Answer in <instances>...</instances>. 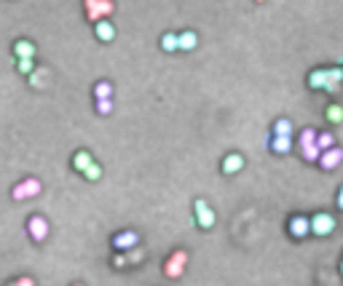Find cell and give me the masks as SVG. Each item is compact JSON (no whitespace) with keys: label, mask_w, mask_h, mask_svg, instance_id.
I'll return each instance as SVG.
<instances>
[{"label":"cell","mask_w":343,"mask_h":286,"mask_svg":"<svg viewBox=\"0 0 343 286\" xmlns=\"http://www.w3.org/2000/svg\"><path fill=\"white\" fill-rule=\"evenodd\" d=\"M193 209H196V222H199V228H201V230L215 228V211L209 209V203L204 201V198H199V201L193 203Z\"/></svg>","instance_id":"1"},{"label":"cell","mask_w":343,"mask_h":286,"mask_svg":"<svg viewBox=\"0 0 343 286\" xmlns=\"http://www.w3.org/2000/svg\"><path fill=\"white\" fill-rule=\"evenodd\" d=\"M185 265H188V254L185 251H174L172 259H167V265H164V273H167L169 278H180Z\"/></svg>","instance_id":"2"},{"label":"cell","mask_w":343,"mask_h":286,"mask_svg":"<svg viewBox=\"0 0 343 286\" xmlns=\"http://www.w3.org/2000/svg\"><path fill=\"white\" fill-rule=\"evenodd\" d=\"M333 230H335V219L330 214L319 211V214L311 217V233H314V236H330Z\"/></svg>","instance_id":"3"},{"label":"cell","mask_w":343,"mask_h":286,"mask_svg":"<svg viewBox=\"0 0 343 286\" xmlns=\"http://www.w3.org/2000/svg\"><path fill=\"white\" fill-rule=\"evenodd\" d=\"M27 233H30V238L32 241H46V236H49V222H46L43 217H30V222H27Z\"/></svg>","instance_id":"4"},{"label":"cell","mask_w":343,"mask_h":286,"mask_svg":"<svg viewBox=\"0 0 343 286\" xmlns=\"http://www.w3.org/2000/svg\"><path fill=\"white\" fill-rule=\"evenodd\" d=\"M137 243H140V236H137L134 230H123V233H118V236L113 238V246L118 251H134Z\"/></svg>","instance_id":"5"},{"label":"cell","mask_w":343,"mask_h":286,"mask_svg":"<svg viewBox=\"0 0 343 286\" xmlns=\"http://www.w3.org/2000/svg\"><path fill=\"white\" fill-rule=\"evenodd\" d=\"M289 236L292 238H306V236H311V219L308 217H292L289 219Z\"/></svg>","instance_id":"6"},{"label":"cell","mask_w":343,"mask_h":286,"mask_svg":"<svg viewBox=\"0 0 343 286\" xmlns=\"http://www.w3.org/2000/svg\"><path fill=\"white\" fill-rule=\"evenodd\" d=\"M319 163H322V169H325V171H333V169H338V166L343 163V150H341V147H333V150L322 152Z\"/></svg>","instance_id":"7"},{"label":"cell","mask_w":343,"mask_h":286,"mask_svg":"<svg viewBox=\"0 0 343 286\" xmlns=\"http://www.w3.org/2000/svg\"><path fill=\"white\" fill-rule=\"evenodd\" d=\"M244 169V158L239 155V152H230V155L223 158V171L226 174H236V171Z\"/></svg>","instance_id":"8"},{"label":"cell","mask_w":343,"mask_h":286,"mask_svg":"<svg viewBox=\"0 0 343 286\" xmlns=\"http://www.w3.org/2000/svg\"><path fill=\"white\" fill-rule=\"evenodd\" d=\"M94 35L100 38L102 43H110V41H113V38H115V27H113V24L108 22V19H105V22L94 24Z\"/></svg>","instance_id":"9"},{"label":"cell","mask_w":343,"mask_h":286,"mask_svg":"<svg viewBox=\"0 0 343 286\" xmlns=\"http://www.w3.org/2000/svg\"><path fill=\"white\" fill-rule=\"evenodd\" d=\"M72 166H75V171H81V174H86V169H91L94 166V158H91V152H75V158H72Z\"/></svg>","instance_id":"10"},{"label":"cell","mask_w":343,"mask_h":286,"mask_svg":"<svg viewBox=\"0 0 343 286\" xmlns=\"http://www.w3.org/2000/svg\"><path fill=\"white\" fill-rule=\"evenodd\" d=\"M341 81H343V67H330L327 70V91H330V94L338 91Z\"/></svg>","instance_id":"11"},{"label":"cell","mask_w":343,"mask_h":286,"mask_svg":"<svg viewBox=\"0 0 343 286\" xmlns=\"http://www.w3.org/2000/svg\"><path fill=\"white\" fill-rule=\"evenodd\" d=\"M14 54H16V59H32L35 56V46H32L30 41H16L14 43Z\"/></svg>","instance_id":"12"},{"label":"cell","mask_w":343,"mask_h":286,"mask_svg":"<svg viewBox=\"0 0 343 286\" xmlns=\"http://www.w3.org/2000/svg\"><path fill=\"white\" fill-rule=\"evenodd\" d=\"M271 150L276 152V155H287V152L292 150V139L289 137H274L271 139Z\"/></svg>","instance_id":"13"},{"label":"cell","mask_w":343,"mask_h":286,"mask_svg":"<svg viewBox=\"0 0 343 286\" xmlns=\"http://www.w3.org/2000/svg\"><path fill=\"white\" fill-rule=\"evenodd\" d=\"M308 86H311L314 91H319V89L327 91V70H314L311 75H308Z\"/></svg>","instance_id":"14"},{"label":"cell","mask_w":343,"mask_h":286,"mask_svg":"<svg viewBox=\"0 0 343 286\" xmlns=\"http://www.w3.org/2000/svg\"><path fill=\"white\" fill-rule=\"evenodd\" d=\"M86 14H89V19H94L97 24L105 22V16H102V0H86Z\"/></svg>","instance_id":"15"},{"label":"cell","mask_w":343,"mask_h":286,"mask_svg":"<svg viewBox=\"0 0 343 286\" xmlns=\"http://www.w3.org/2000/svg\"><path fill=\"white\" fill-rule=\"evenodd\" d=\"M94 96H97V102H102V99H113V83L100 81L94 86Z\"/></svg>","instance_id":"16"},{"label":"cell","mask_w":343,"mask_h":286,"mask_svg":"<svg viewBox=\"0 0 343 286\" xmlns=\"http://www.w3.org/2000/svg\"><path fill=\"white\" fill-rule=\"evenodd\" d=\"M196 43H199V38H196V32H180V48L182 51H193Z\"/></svg>","instance_id":"17"},{"label":"cell","mask_w":343,"mask_h":286,"mask_svg":"<svg viewBox=\"0 0 343 286\" xmlns=\"http://www.w3.org/2000/svg\"><path fill=\"white\" fill-rule=\"evenodd\" d=\"M161 48H164V51H177V48H180V35H174V32H167V35L161 38Z\"/></svg>","instance_id":"18"},{"label":"cell","mask_w":343,"mask_h":286,"mask_svg":"<svg viewBox=\"0 0 343 286\" xmlns=\"http://www.w3.org/2000/svg\"><path fill=\"white\" fill-rule=\"evenodd\" d=\"M292 134V123L287 121V118H279V121L274 123V137H289Z\"/></svg>","instance_id":"19"},{"label":"cell","mask_w":343,"mask_h":286,"mask_svg":"<svg viewBox=\"0 0 343 286\" xmlns=\"http://www.w3.org/2000/svg\"><path fill=\"white\" fill-rule=\"evenodd\" d=\"M316 144H319V150H322V152H327V150H333V147H335V137L330 134V131H322L319 139H316Z\"/></svg>","instance_id":"20"},{"label":"cell","mask_w":343,"mask_h":286,"mask_svg":"<svg viewBox=\"0 0 343 286\" xmlns=\"http://www.w3.org/2000/svg\"><path fill=\"white\" fill-rule=\"evenodd\" d=\"M300 150H303V158H306L308 163H314V161H319V158H322L319 144H308V147H300Z\"/></svg>","instance_id":"21"},{"label":"cell","mask_w":343,"mask_h":286,"mask_svg":"<svg viewBox=\"0 0 343 286\" xmlns=\"http://www.w3.org/2000/svg\"><path fill=\"white\" fill-rule=\"evenodd\" d=\"M316 139H319V134H316L314 129H303V131H300V147H308V144H316Z\"/></svg>","instance_id":"22"},{"label":"cell","mask_w":343,"mask_h":286,"mask_svg":"<svg viewBox=\"0 0 343 286\" xmlns=\"http://www.w3.org/2000/svg\"><path fill=\"white\" fill-rule=\"evenodd\" d=\"M327 121L330 123H341L343 121V107L341 104H330L327 107Z\"/></svg>","instance_id":"23"},{"label":"cell","mask_w":343,"mask_h":286,"mask_svg":"<svg viewBox=\"0 0 343 286\" xmlns=\"http://www.w3.org/2000/svg\"><path fill=\"white\" fill-rule=\"evenodd\" d=\"M16 70L22 72V75H32L35 64H32V59H16Z\"/></svg>","instance_id":"24"},{"label":"cell","mask_w":343,"mask_h":286,"mask_svg":"<svg viewBox=\"0 0 343 286\" xmlns=\"http://www.w3.org/2000/svg\"><path fill=\"white\" fill-rule=\"evenodd\" d=\"M24 188H27V195L32 198V195H38V192L43 190V185L38 182V179H32V177H30V179H24Z\"/></svg>","instance_id":"25"},{"label":"cell","mask_w":343,"mask_h":286,"mask_svg":"<svg viewBox=\"0 0 343 286\" xmlns=\"http://www.w3.org/2000/svg\"><path fill=\"white\" fill-rule=\"evenodd\" d=\"M97 112H100V115H110V112H113V99H102V102H97Z\"/></svg>","instance_id":"26"},{"label":"cell","mask_w":343,"mask_h":286,"mask_svg":"<svg viewBox=\"0 0 343 286\" xmlns=\"http://www.w3.org/2000/svg\"><path fill=\"white\" fill-rule=\"evenodd\" d=\"M43 81H46V72H43V70H35V72H32V75H30V83L35 86V89H41V86H46Z\"/></svg>","instance_id":"27"},{"label":"cell","mask_w":343,"mask_h":286,"mask_svg":"<svg viewBox=\"0 0 343 286\" xmlns=\"http://www.w3.org/2000/svg\"><path fill=\"white\" fill-rule=\"evenodd\" d=\"M83 177L89 179V182H97V179L102 177V169H100V166L94 163V166H91V169H86V174H83Z\"/></svg>","instance_id":"28"},{"label":"cell","mask_w":343,"mask_h":286,"mask_svg":"<svg viewBox=\"0 0 343 286\" xmlns=\"http://www.w3.org/2000/svg\"><path fill=\"white\" fill-rule=\"evenodd\" d=\"M11 195H14V201H24V198H30V195H27V188H24V182H19Z\"/></svg>","instance_id":"29"},{"label":"cell","mask_w":343,"mask_h":286,"mask_svg":"<svg viewBox=\"0 0 343 286\" xmlns=\"http://www.w3.org/2000/svg\"><path fill=\"white\" fill-rule=\"evenodd\" d=\"M16 286H35V281H32L30 276H22V278L16 281Z\"/></svg>","instance_id":"30"},{"label":"cell","mask_w":343,"mask_h":286,"mask_svg":"<svg viewBox=\"0 0 343 286\" xmlns=\"http://www.w3.org/2000/svg\"><path fill=\"white\" fill-rule=\"evenodd\" d=\"M335 203H338V209H343V185H341V190H338V198H335Z\"/></svg>","instance_id":"31"},{"label":"cell","mask_w":343,"mask_h":286,"mask_svg":"<svg viewBox=\"0 0 343 286\" xmlns=\"http://www.w3.org/2000/svg\"><path fill=\"white\" fill-rule=\"evenodd\" d=\"M140 259H142V251L134 249V251H131V262H140Z\"/></svg>","instance_id":"32"},{"label":"cell","mask_w":343,"mask_h":286,"mask_svg":"<svg viewBox=\"0 0 343 286\" xmlns=\"http://www.w3.org/2000/svg\"><path fill=\"white\" fill-rule=\"evenodd\" d=\"M341 273H343V262H341Z\"/></svg>","instance_id":"33"},{"label":"cell","mask_w":343,"mask_h":286,"mask_svg":"<svg viewBox=\"0 0 343 286\" xmlns=\"http://www.w3.org/2000/svg\"><path fill=\"white\" fill-rule=\"evenodd\" d=\"M75 286H83V284H75Z\"/></svg>","instance_id":"34"}]
</instances>
